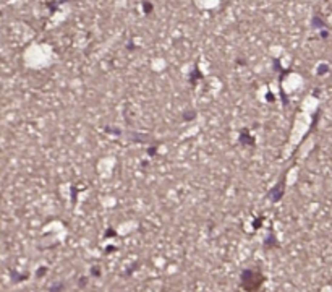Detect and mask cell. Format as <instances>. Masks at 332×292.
I'll return each mask as SVG.
<instances>
[{
  "instance_id": "6da1fadb",
  "label": "cell",
  "mask_w": 332,
  "mask_h": 292,
  "mask_svg": "<svg viewBox=\"0 0 332 292\" xmlns=\"http://www.w3.org/2000/svg\"><path fill=\"white\" fill-rule=\"evenodd\" d=\"M92 274H94L96 277H99V270H97V268H92Z\"/></svg>"
},
{
  "instance_id": "7a4b0ae2",
  "label": "cell",
  "mask_w": 332,
  "mask_h": 292,
  "mask_svg": "<svg viewBox=\"0 0 332 292\" xmlns=\"http://www.w3.org/2000/svg\"><path fill=\"white\" fill-rule=\"evenodd\" d=\"M44 273H45V268H41V270H37V276L44 274Z\"/></svg>"
},
{
  "instance_id": "3957f363",
  "label": "cell",
  "mask_w": 332,
  "mask_h": 292,
  "mask_svg": "<svg viewBox=\"0 0 332 292\" xmlns=\"http://www.w3.org/2000/svg\"><path fill=\"white\" fill-rule=\"evenodd\" d=\"M85 284H86V279H85V277H83V279H81V281H79V286H81V287H83V286H85Z\"/></svg>"
}]
</instances>
